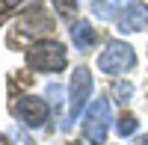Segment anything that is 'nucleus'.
<instances>
[{"mask_svg": "<svg viewBox=\"0 0 148 145\" xmlns=\"http://www.w3.org/2000/svg\"><path fill=\"white\" fill-rule=\"evenodd\" d=\"M65 62H68V56L59 42H36L27 51V65L36 71H62Z\"/></svg>", "mask_w": 148, "mask_h": 145, "instance_id": "obj_1", "label": "nucleus"}, {"mask_svg": "<svg viewBox=\"0 0 148 145\" xmlns=\"http://www.w3.org/2000/svg\"><path fill=\"white\" fill-rule=\"evenodd\" d=\"M107 130H110V101L107 98H98V101H92L89 110H86L83 133H86V139H89L92 145H104Z\"/></svg>", "mask_w": 148, "mask_h": 145, "instance_id": "obj_2", "label": "nucleus"}, {"mask_svg": "<svg viewBox=\"0 0 148 145\" xmlns=\"http://www.w3.org/2000/svg\"><path fill=\"white\" fill-rule=\"evenodd\" d=\"M136 65V53H133V47L125 44V42H110L107 51L98 56V68L104 71V74H125Z\"/></svg>", "mask_w": 148, "mask_h": 145, "instance_id": "obj_3", "label": "nucleus"}, {"mask_svg": "<svg viewBox=\"0 0 148 145\" xmlns=\"http://www.w3.org/2000/svg\"><path fill=\"white\" fill-rule=\"evenodd\" d=\"M15 116H18V122L27 124V127H42L47 122V104L42 98H33V95L18 98L15 101Z\"/></svg>", "mask_w": 148, "mask_h": 145, "instance_id": "obj_4", "label": "nucleus"}, {"mask_svg": "<svg viewBox=\"0 0 148 145\" xmlns=\"http://www.w3.org/2000/svg\"><path fill=\"white\" fill-rule=\"evenodd\" d=\"M92 95V74L86 68H77L71 77V98H68V107H71V118H77L83 113L86 101H89Z\"/></svg>", "mask_w": 148, "mask_h": 145, "instance_id": "obj_5", "label": "nucleus"}, {"mask_svg": "<svg viewBox=\"0 0 148 145\" xmlns=\"http://www.w3.org/2000/svg\"><path fill=\"white\" fill-rule=\"evenodd\" d=\"M142 27H148V3L130 0L125 6V12H121V18H119V30L121 33H139Z\"/></svg>", "mask_w": 148, "mask_h": 145, "instance_id": "obj_6", "label": "nucleus"}, {"mask_svg": "<svg viewBox=\"0 0 148 145\" xmlns=\"http://www.w3.org/2000/svg\"><path fill=\"white\" fill-rule=\"evenodd\" d=\"M71 39H74V44H77V51H89L98 36H95V30H92L89 21H77L71 27Z\"/></svg>", "mask_w": 148, "mask_h": 145, "instance_id": "obj_7", "label": "nucleus"}, {"mask_svg": "<svg viewBox=\"0 0 148 145\" xmlns=\"http://www.w3.org/2000/svg\"><path fill=\"white\" fill-rule=\"evenodd\" d=\"M92 12L101 21H113L119 15V0H92Z\"/></svg>", "mask_w": 148, "mask_h": 145, "instance_id": "obj_8", "label": "nucleus"}, {"mask_svg": "<svg viewBox=\"0 0 148 145\" xmlns=\"http://www.w3.org/2000/svg\"><path fill=\"white\" fill-rule=\"evenodd\" d=\"M116 130H119V136H133L139 130V122H136V116H130V113H125L116 122Z\"/></svg>", "mask_w": 148, "mask_h": 145, "instance_id": "obj_9", "label": "nucleus"}, {"mask_svg": "<svg viewBox=\"0 0 148 145\" xmlns=\"http://www.w3.org/2000/svg\"><path fill=\"white\" fill-rule=\"evenodd\" d=\"M53 6L59 15H71L74 9H77V0H53Z\"/></svg>", "mask_w": 148, "mask_h": 145, "instance_id": "obj_10", "label": "nucleus"}, {"mask_svg": "<svg viewBox=\"0 0 148 145\" xmlns=\"http://www.w3.org/2000/svg\"><path fill=\"white\" fill-rule=\"evenodd\" d=\"M116 95H119V101L125 104V101H130V95H133V86H130V83H116Z\"/></svg>", "mask_w": 148, "mask_h": 145, "instance_id": "obj_11", "label": "nucleus"}, {"mask_svg": "<svg viewBox=\"0 0 148 145\" xmlns=\"http://www.w3.org/2000/svg\"><path fill=\"white\" fill-rule=\"evenodd\" d=\"M15 3H21V0H0V9H12Z\"/></svg>", "mask_w": 148, "mask_h": 145, "instance_id": "obj_12", "label": "nucleus"}, {"mask_svg": "<svg viewBox=\"0 0 148 145\" xmlns=\"http://www.w3.org/2000/svg\"><path fill=\"white\" fill-rule=\"evenodd\" d=\"M142 145H148V142H142Z\"/></svg>", "mask_w": 148, "mask_h": 145, "instance_id": "obj_13", "label": "nucleus"}]
</instances>
